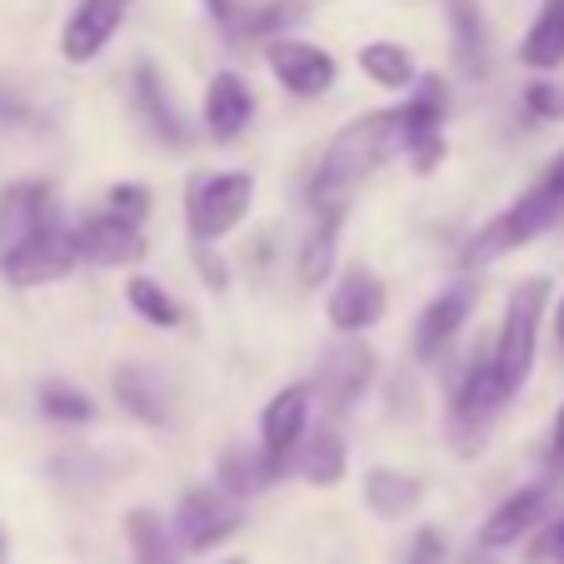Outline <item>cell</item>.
Listing matches in <instances>:
<instances>
[{"label": "cell", "mask_w": 564, "mask_h": 564, "mask_svg": "<svg viewBox=\"0 0 564 564\" xmlns=\"http://www.w3.org/2000/svg\"><path fill=\"white\" fill-rule=\"evenodd\" d=\"M405 150V130H400V106L394 110H370V116L350 120L340 135L330 140L325 160H319L315 181H310V200L315 205H345V195L375 175L390 155Z\"/></svg>", "instance_id": "obj_1"}, {"label": "cell", "mask_w": 564, "mask_h": 564, "mask_svg": "<svg viewBox=\"0 0 564 564\" xmlns=\"http://www.w3.org/2000/svg\"><path fill=\"white\" fill-rule=\"evenodd\" d=\"M365 510L375 514V520H405V514L420 510V500H425V485H420L415 475H405V469H390V465H375L365 469Z\"/></svg>", "instance_id": "obj_18"}, {"label": "cell", "mask_w": 564, "mask_h": 564, "mask_svg": "<svg viewBox=\"0 0 564 564\" xmlns=\"http://www.w3.org/2000/svg\"><path fill=\"white\" fill-rule=\"evenodd\" d=\"M475 295H479V290L469 285V280H459V285H445L435 300H430L425 315H420V325H415V355H420V360L445 355V345L455 340L459 325H465L469 310H475Z\"/></svg>", "instance_id": "obj_16"}, {"label": "cell", "mask_w": 564, "mask_h": 564, "mask_svg": "<svg viewBox=\"0 0 564 564\" xmlns=\"http://www.w3.org/2000/svg\"><path fill=\"white\" fill-rule=\"evenodd\" d=\"M75 240H70V225L55 220L45 225L41 235H31L25 246L6 250L0 256V275H6V285L15 290H35V285H51V280H65L75 270Z\"/></svg>", "instance_id": "obj_7"}, {"label": "cell", "mask_w": 564, "mask_h": 564, "mask_svg": "<svg viewBox=\"0 0 564 564\" xmlns=\"http://www.w3.org/2000/svg\"><path fill=\"white\" fill-rule=\"evenodd\" d=\"M300 15H305V0H260V6H246V15H230L225 31L240 41H275Z\"/></svg>", "instance_id": "obj_27"}, {"label": "cell", "mask_w": 564, "mask_h": 564, "mask_svg": "<svg viewBox=\"0 0 564 564\" xmlns=\"http://www.w3.org/2000/svg\"><path fill=\"white\" fill-rule=\"evenodd\" d=\"M220 564H246V560H220Z\"/></svg>", "instance_id": "obj_40"}, {"label": "cell", "mask_w": 564, "mask_h": 564, "mask_svg": "<svg viewBox=\"0 0 564 564\" xmlns=\"http://www.w3.org/2000/svg\"><path fill=\"white\" fill-rule=\"evenodd\" d=\"M544 305H550V280L530 275L510 290L505 300V319H500V340L490 350V365L500 375L505 390H520L534 370V350H540V325H544Z\"/></svg>", "instance_id": "obj_3"}, {"label": "cell", "mask_w": 564, "mask_h": 564, "mask_svg": "<svg viewBox=\"0 0 564 564\" xmlns=\"http://www.w3.org/2000/svg\"><path fill=\"white\" fill-rule=\"evenodd\" d=\"M75 256L90 260V265H140L145 260V235H140L135 220L106 210V215H86V220L70 230Z\"/></svg>", "instance_id": "obj_11"}, {"label": "cell", "mask_w": 564, "mask_h": 564, "mask_svg": "<svg viewBox=\"0 0 564 564\" xmlns=\"http://www.w3.org/2000/svg\"><path fill=\"white\" fill-rule=\"evenodd\" d=\"M449 41H455V65L465 75H485L490 65V45H485V15L475 0H449Z\"/></svg>", "instance_id": "obj_24"}, {"label": "cell", "mask_w": 564, "mask_h": 564, "mask_svg": "<svg viewBox=\"0 0 564 564\" xmlns=\"http://www.w3.org/2000/svg\"><path fill=\"white\" fill-rule=\"evenodd\" d=\"M110 210L140 225L150 215V191H145V185H110Z\"/></svg>", "instance_id": "obj_32"}, {"label": "cell", "mask_w": 564, "mask_h": 564, "mask_svg": "<svg viewBox=\"0 0 564 564\" xmlns=\"http://www.w3.org/2000/svg\"><path fill=\"white\" fill-rule=\"evenodd\" d=\"M61 220L55 210V191L45 181H15L0 191V256L15 246H25L31 235H41L45 225Z\"/></svg>", "instance_id": "obj_14"}, {"label": "cell", "mask_w": 564, "mask_h": 564, "mask_svg": "<svg viewBox=\"0 0 564 564\" xmlns=\"http://www.w3.org/2000/svg\"><path fill=\"white\" fill-rule=\"evenodd\" d=\"M465 564H500V560H495V550H485V544H475V550L465 554Z\"/></svg>", "instance_id": "obj_37"}, {"label": "cell", "mask_w": 564, "mask_h": 564, "mask_svg": "<svg viewBox=\"0 0 564 564\" xmlns=\"http://www.w3.org/2000/svg\"><path fill=\"white\" fill-rule=\"evenodd\" d=\"M191 260H195V270L205 275V285H210V290H225V285H230V275H225V265H220V256H215V246H200V240H195V246H191Z\"/></svg>", "instance_id": "obj_33"}, {"label": "cell", "mask_w": 564, "mask_h": 564, "mask_svg": "<svg viewBox=\"0 0 564 564\" xmlns=\"http://www.w3.org/2000/svg\"><path fill=\"white\" fill-rule=\"evenodd\" d=\"M540 554H544V560H554V564H564V514H560V520L550 524V530H544V540H540Z\"/></svg>", "instance_id": "obj_35"}, {"label": "cell", "mask_w": 564, "mask_h": 564, "mask_svg": "<svg viewBox=\"0 0 564 564\" xmlns=\"http://www.w3.org/2000/svg\"><path fill=\"white\" fill-rule=\"evenodd\" d=\"M110 390H116L120 405L135 420H145V425H165V415H171V394H165V384H160V375L150 370V365H120V370L110 375Z\"/></svg>", "instance_id": "obj_19"}, {"label": "cell", "mask_w": 564, "mask_h": 564, "mask_svg": "<svg viewBox=\"0 0 564 564\" xmlns=\"http://www.w3.org/2000/svg\"><path fill=\"white\" fill-rule=\"evenodd\" d=\"M35 400H41V415L61 420V425H90L96 420V400L86 390H75L70 380H45L35 390Z\"/></svg>", "instance_id": "obj_29"}, {"label": "cell", "mask_w": 564, "mask_h": 564, "mask_svg": "<svg viewBox=\"0 0 564 564\" xmlns=\"http://www.w3.org/2000/svg\"><path fill=\"white\" fill-rule=\"evenodd\" d=\"M250 200H256V175L250 171H220V175H195L185 185V230L200 246H215L235 225H246Z\"/></svg>", "instance_id": "obj_4"}, {"label": "cell", "mask_w": 564, "mask_h": 564, "mask_svg": "<svg viewBox=\"0 0 564 564\" xmlns=\"http://www.w3.org/2000/svg\"><path fill=\"white\" fill-rule=\"evenodd\" d=\"M250 116H256V90H250V80L235 70H220L210 86H205V130H210V140L246 135Z\"/></svg>", "instance_id": "obj_17"}, {"label": "cell", "mask_w": 564, "mask_h": 564, "mask_svg": "<svg viewBox=\"0 0 564 564\" xmlns=\"http://www.w3.org/2000/svg\"><path fill=\"white\" fill-rule=\"evenodd\" d=\"M544 459H550V479H564V405L554 410V425H550V449H544Z\"/></svg>", "instance_id": "obj_34"}, {"label": "cell", "mask_w": 564, "mask_h": 564, "mask_svg": "<svg viewBox=\"0 0 564 564\" xmlns=\"http://www.w3.org/2000/svg\"><path fill=\"white\" fill-rule=\"evenodd\" d=\"M405 564H449L445 530H435V524H420L415 540H410V550H405Z\"/></svg>", "instance_id": "obj_31"}, {"label": "cell", "mask_w": 564, "mask_h": 564, "mask_svg": "<svg viewBox=\"0 0 564 564\" xmlns=\"http://www.w3.org/2000/svg\"><path fill=\"white\" fill-rule=\"evenodd\" d=\"M345 465H350V455H345V440L335 435V430H315V435L305 430L295 459H290V469H295L305 485H315V490H330V485H340Z\"/></svg>", "instance_id": "obj_20"}, {"label": "cell", "mask_w": 564, "mask_h": 564, "mask_svg": "<svg viewBox=\"0 0 564 564\" xmlns=\"http://www.w3.org/2000/svg\"><path fill=\"white\" fill-rule=\"evenodd\" d=\"M265 65L290 96H305V100L325 96V90L335 86V75H340L330 51H319V45H310V41H295V35H275V41L265 45Z\"/></svg>", "instance_id": "obj_10"}, {"label": "cell", "mask_w": 564, "mask_h": 564, "mask_svg": "<svg viewBox=\"0 0 564 564\" xmlns=\"http://www.w3.org/2000/svg\"><path fill=\"white\" fill-rule=\"evenodd\" d=\"M275 479H285L275 465L265 459V449H246V445H235L220 455V465H215V485H220L225 495H235V500H250V495L270 490Z\"/></svg>", "instance_id": "obj_22"}, {"label": "cell", "mask_w": 564, "mask_h": 564, "mask_svg": "<svg viewBox=\"0 0 564 564\" xmlns=\"http://www.w3.org/2000/svg\"><path fill=\"white\" fill-rule=\"evenodd\" d=\"M370 384H375V350L360 340V335H340V345L325 350L319 375L310 380V390L325 400L330 415H345V410L360 405Z\"/></svg>", "instance_id": "obj_6"}, {"label": "cell", "mask_w": 564, "mask_h": 564, "mask_svg": "<svg viewBox=\"0 0 564 564\" xmlns=\"http://www.w3.org/2000/svg\"><path fill=\"white\" fill-rule=\"evenodd\" d=\"M126 11L130 0H80L61 25V55L70 65H90L116 41V31L126 25Z\"/></svg>", "instance_id": "obj_12"}, {"label": "cell", "mask_w": 564, "mask_h": 564, "mask_svg": "<svg viewBox=\"0 0 564 564\" xmlns=\"http://www.w3.org/2000/svg\"><path fill=\"white\" fill-rule=\"evenodd\" d=\"M360 70L370 75L380 90H410L420 80L415 55H410L400 41H365L360 45Z\"/></svg>", "instance_id": "obj_26"}, {"label": "cell", "mask_w": 564, "mask_h": 564, "mask_svg": "<svg viewBox=\"0 0 564 564\" xmlns=\"http://www.w3.org/2000/svg\"><path fill=\"white\" fill-rule=\"evenodd\" d=\"M240 524H246V500L225 495L220 485H195V490H185L181 510H175L171 534L181 554H210L225 540H235Z\"/></svg>", "instance_id": "obj_5"}, {"label": "cell", "mask_w": 564, "mask_h": 564, "mask_svg": "<svg viewBox=\"0 0 564 564\" xmlns=\"http://www.w3.org/2000/svg\"><path fill=\"white\" fill-rule=\"evenodd\" d=\"M560 215H564V150L550 160V165H544V175L530 185V191L514 195V200L505 205V210L475 235V240H469L465 260H469V265H485V260L510 256V250L530 246L534 235L550 230Z\"/></svg>", "instance_id": "obj_2"}, {"label": "cell", "mask_w": 564, "mask_h": 564, "mask_svg": "<svg viewBox=\"0 0 564 564\" xmlns=\"http://www.w3.org/2000/svg\"><path fill=\"white\" fill-rule=\"evenodd\" d=\"M6 554H11V540H6V530H0V564H6Z\"/></svg>", "instance_id": "obj_39"}, {"label": "cell", "mask_w": 564, "mask_h": 564, "mask_svg": "<svg viewBox=\"0 0 564 564\" xmlns=\"http://www.w3.org/2000/svg\"><path fill=\"white\" fill-rule=\"evenodd\" d=\"M520 61L540 75L564 65V0H544L540 6V15L530 21V31L520 41Z\"/></svg>", "instance_id": "obj_23"}, {"label": "cell", "mask_w": 564, "mask_h": 564, "mask_svg": "<svg viewBox=\"0 0 564 564\" xmlns=\"http://www.w3.org/2000/svg\"><path fill=\"white\" fill-rule=\"evenodd\" d=\"M126 544H130V554H135V564H181L171 524L160 520L155 510H145V505L126 514Z\"/></svg>", "instance_id": "obj_25"}, {"label": "cell", "mask_w": 564, "mask_h": 564, "mask_svg": "<svg viewBox=\"0 0 564 564\" xmlns=\"http://www.w3.org/2000/svg\"><path fill=\"white\" fill-rule=\"evenodd\" d=\"M554 335H560V350H564V295H560V305H554Z\"/></svg>", "instance_id": "obj_38"}, {"label": "cell", "mask_w": 564, "mask_h": 564, "mask_svg": "<svg viewBox=\"0 0 564 564\" xmlns=\"http://www.w3.org/2000/svg\"><path fill=\"white\" fill-rule=\"evenodd\" d=\"M310 410H315L310 380H295V384H285V390H275L270 405L260 410V449H265V459L280 475H290V459H295L300 440H305V430H310Z\"/></svg>", "instance_id": "obj_9"}, {"label": "cell", "mask_w": 564, "mask_h": 564, "mask_svg": "<svg viewBox=\"0 0 564 564\" xmlns=\"http://www.w3.org/2000/svg\"><path fill=\"white\" fill-rule=\"evenodd\" d=\"M340 225H345V205H315V225H310L305 246H300V285H325L335 265V240H340Z\"/></svg>", "instance_id": "obj_21"}, {"label": "cell", "mask_w": 564, "mask_h": 564, "mask_svg": "<svg viewBox=\"0 0 564 564\" xmlns=\"http://www.w3.org/2000/svg\"><path fill=\"white\" fill-rule=\"evenodd\" d=\"M126 300H130V310H135L145 325H160V330H175L185 319V310L175 305L171 295H165V285H155L150 275H130L126 280Z\"/></svg>", "instance_id": "obj_28"}, {"label": "cell", "mask_w": 564, "mask_h": 564, "mask_svg": "<svg viewBox=\"0 0 564 564\" xmlns=\"http://www.w3.org/2000/svg\"><path fill=\"white\" fill-rule=\"evenodd\" d=\"M205 11H210L220 25H230V15H235V0H205Z\"/></svg>", "instance_id": "obj_36"}, {"label": "cell", "mask_w": 564, "mask_h": 564, "mask_svg": "<svg viewBox=\"0 0 564 564\" xmlns=\"http://www.w3.org/2000/svg\"><path fill=\"white\" fill-rule=\"evenodd\" d=\"M130 96H135L140 120L150 126L155 140H165V145H191L195 140V126L185 120V110L175 106V96L165 90V75H160L150 61H140L135 70H130Z\"/></svg>", "instance_id": "obj_15"}, {"label": "cell", "mask_w": 564, "mask_h": 564, "mask_svg": "<svg viewBox=\"0 0 564 564\" xmlns=\"http://www.w3.org/2000/svg\"><path fill=\"white\" fill-rule=\"evenodd\" d=\"M524 116L560 120L564 116V90L554 86V80H530V86H524Z\"/></svg>", "instance_id": "obj_30"}, {"label": "cell", "mask_w": 564, "mask_h": 564, "mask_svg": "<svg viewBox=\"0 0 564 564\" xmlns=\"http://www.w3.org/2000/svg\"><path fill=\"white\" fill-rule=\"evenodd\" d=\"M554 495H560V479H540V485H524V490L505 495L500 505L490 510V520L479 524V540L485 550H510V544H520L524 534L544 530L554 514Z\"/></svg>", "instance_id": "obj_8"}, {"label": "cell", "mask_w": 564, "mask_h": 564, "mask_svg": "<svg viewBox=\"0 0 564 564\" xmlns=\"http://www.w3.org/2000/svg\"><path fill=\"white\" fill-rule=\"evenodd\" d=\"M384 305H390V295H384L380 275L365 265H350L340 275V285L330 290V300H325V315L340 335H365L384 319Z\"/></svg>", "instance_id": "obj_13"}]
</instances>
